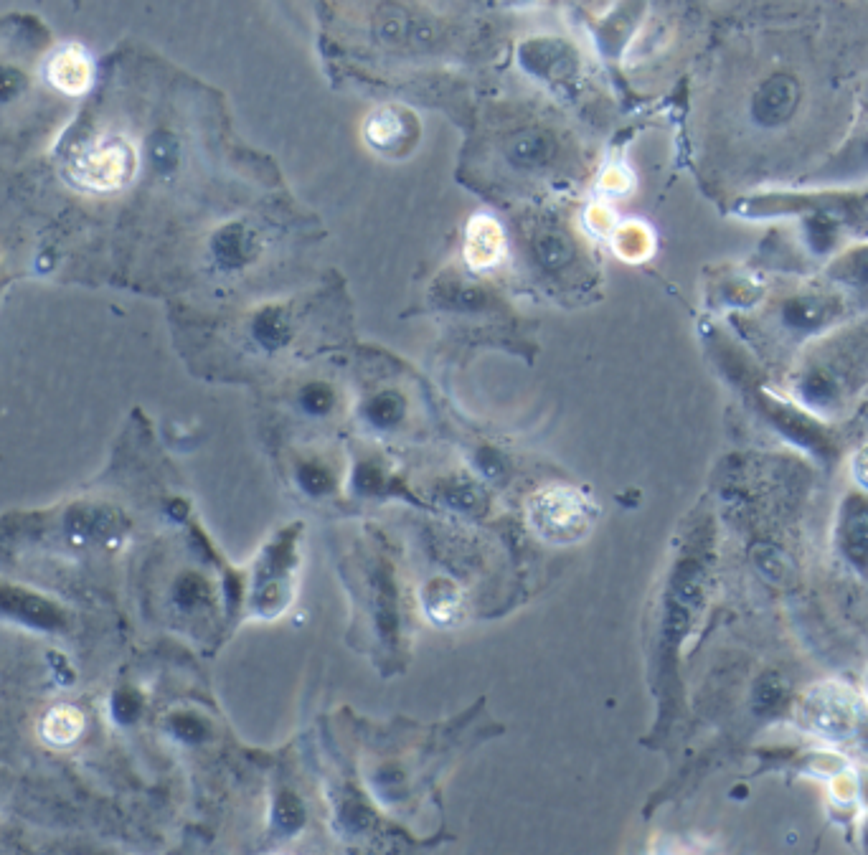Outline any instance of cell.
<instances>
[{"instance_id":"obj_1","label":"cell","mask_w":868,"mask_h":855,"mask_svg":"<svg viewBox=\"0 0 868 855\" xmlns=\"http://www.w3.org/2000/svg\"><path fill=\"white\" fill-rule=\"evenodd\" d=\"M138 173V150L120 135H107L79 150L72 163V178L94 193H112L125 188Z\"/></svg>"},{"instance_id":"obj_2","label":"cell","mask_w":868,"mask_h":855,"mask_svg":"<svg viewBox=\"0 0 868 855\" xmlns=\"http://www.w3.org/2000/svg\"><path fill=\"white\" fill-rule=\"evenodd\" d=\"M533 523L536 531L551 541H569L587 528L589 505L582 495L569 488H549L533 500Z\"/></svg>"},{"instance_id":"obj_3","label":"cell","mask_w":868,"mask_h":855,"mask_svg":"<svg viewBox=\"0 0 868 855\" xmlns=\"http://www.w3.org/2000/svg\"><path fill=\"white\" fill-rule=\"evenodd\" d=\"M46 79L56 92L66 97L87 94L94 84V61L79 44H66L51 54L46 64Z\"/></svg>"},{"instance_id":"obj_4","label":"cell","mask_w":868,"mask_h":855,"mask_svg":"<svg viewBox=\"0 0 868 855\" xmlns=\"http://www.w3.org/2000/svg\"><path fill=\"white\" fill-rule=\"evenodd\" d=\"M506 257V234L498 221L488 214H478L467 221L465 231V262L478 272L498 267Z\"/></svg>"},{"instance_id":"obj_5","label":"cell","mask_w":868,"mask_h":855,"mask_svg":"<svg viewBox=\"0 0 868 855\" xmlns=\"http://www.w3.org/2000/svg\"><path fill=\"white\" fill-rule=\"evenodd\" d=\"M853 698L848 696L846 688L825 686V691H815L810 698V721L820 734H846L853 726Z\"/></svg>"},{"instance_id":"obj_6","label":"cell","mask_w":868,"mask_h":855,"mask_svg":"<svg viewBox=\"0 0 868 855\" xmlns=\"http://www.w3.org/2000/svg\"><path fill=\"white\" fill-rule=\"evenodd\" d=\"M363 132H366V138H369L374 148L386 150L402 143V138L407 135V127H404L402 115L394 107H384V110H376L369 117Z\"/></svg>"},{"instance_id":"obj_7","label":"cell","mask_w":868,"mask_h":855,"mask_svg":"<svg viewBox=\"0 0 868 855\" xmlns=\"http://www.w3.org/2000/svg\"><path fill=\"white\" fill-rule=\"evenodd\" d=\"M615 252L627 262H643L653 254V234L640 221H627L615 231Z\"/></svg>"},{"instance_id":"obj_8","label":"cell","mask_w":868,"mask_h":855,"mask_svg":"<svg viewBox=\"0 0 868 855\" xmlns=\"http://www.w3.org/2000/svg\"><path fill=\"white\" fill-rule=\"evenodd\" d=\"M82 726H84V718L77 708L61 706V708H54V711L46 716L44 734L46 739L54 741V744H69V741H74L79 734H82Z\"/></svg>"},{"instance_id":"obj_9","label":"cell","mask_w":868,"mask_h":855,"mask_svg":"<svg viewBox=\"0 0 868 855\" xmlns=\"http://www.w3.org/2000/svg\"><path fill=\"white\" fill-rule=\"evenodd\" d=\"M856 477L868 488V450H863L861 455L856 457Z\"/></svg>"}]
</instances>
